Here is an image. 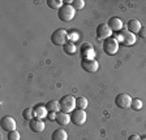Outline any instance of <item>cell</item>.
Returning <instances> with one entry per match:
<instances>
[{
    "label": "cell",
    "instance_id": "cell-1",
    "mask_svg": "<svg viewBox=\"0 0 146 140\" xmlns=\"http://www.w3.org/2000/svg\"><path fill=\"white\" fill-rule=\"evenodd\" d=\"M76 16V9L72 7V4H64L58 12L59 20L64 22H70Z\"/></svg>",
    "mask_w": 146,
    "mask_h": 140
},
{
    "label": "cell",
    "instance_id": "cell-2",
    "mask_svg": "<svg viewBox=\"0 0 146 140\" xmlns=\"http://www.w3.org/2000/svg\"><path fill=\"white\" fill-rule=\"evenodd\" d=\"M113 38H115L119 43L125 44L127 47L133 46L134 43H136V39H137L136 35H134V34H132L131 31H128V30H121L120 33H116Z\"/></svg>",
    "mask_w": 146,
    "mask_h": 140
},
{
    "label": "cell",
    "instance_id": "cell-3",
    "mask_svg": "<svg viewBox=\"0 0 146 140\" xmlns=\"http://www.w3.org/2000/svg\"><path fill=\"white\" fill-rule=\"evenodd\" d=\"M76 108V97L72 96V95H67V96H63L60 100V112L64 113H72Z\"/></svg>",
    "mask_w": 146,
    "mask_h": 140
},
{
    "label": "cell",
    "instance_id": "cell-4",
    "mask_svg": "<svg viewBox=\"0 0 146 140\" xmlns=\"http://www.w3.org/2000/svg\"><path fill=\"white\" fill-rule=\"evenodd\" d=\"M51 42L55 46H65L68 43V31L64 29H58L55 30L51 35Z\"/></svg>",
    "mask_w": 146,
    "mask_h": 140
},
{
    "label": "cell",
    "instance_id": "cell-5",
    "mask_svg": "<svg viewBox=\"0 0 146 140\" xmlns=\"http://www.w3.org/2000/svg\"><path fill=\"white\" fill-rule=\"evenodd\" d=\"M103 51L106 52L108 56H113L117 53L119 51V42L115 38H108L103 42Z\"/></svg>",
    "mask_w": 146,
    "mask_h": 140
},
{
    "label": "cell",
    "instance_id": "cell-6",
    "mask_svg": "<svg viewBox=\"0 0 146 140\" xmlns=\"http://www.w3.org/2000/svg\"><path fill=\"white\" fill-rule=\"evenodd\" d=\"M86 118H88V116H86V112H85V110L74 109L72 113H70V121H72L76 126L85 125Z\"/></svg>",
    "mask_w": 146,
    "mask_h": 140
},
{
    "label": "cell",
    "instance_id": "cell-7",
    "mask_svg": "<svg viewBox=\"0 0 146 140\" xmlns=\"http://www.w3.org/2000/svg\"><path fill=\"white\" fill-rule=\"evenodd\" d=\"M132 100L133 99L128 94H119L115 99V104H116V107L120 108V109H128L132 105Z\"/></svg>",
    "mask_w": 146,
    "mask_h": 140
},
{
    "label": "cell",
    "instance_id": "cell-8",
    "mask_svg": "<svg viewBox=\"0 0 146 140\" xmlns=\"http://www.w3.org/2000/svg\"><path fill=\"white\" fill-rule=\"evenodd\" d=\"M80 52H81L82 60H95V49L90 43H84Z\"/></svg>",
    "mask_w": 146,
    "mask_h": 140
},
{
    "label": "cell",
    "instance_id": "cell-9",
    "mask_svg": "<svg viewBox=\"0 0 146 140\" xmlns=\"http://www.w3.org/2000/svg\"><path fill=\"white\" fill-rule=\"evenodd\" d=\"M97 38L99 40H106L108 38H112V30L110 29L107 24H100L97 27Z\"/></svg>",
    "mask_w": 146,
    "mask_h": 140
},
{
    "label": "cell",
    "instance_id": "cell-10",
    "mask_svg": "<svg viewBox=\"0 0 146 140\" xmlns=\"http://www.w3.org/2000/svg\"><path fill=\"white\" fill-rule=\"evenodd\" d=\"M0 126L4 131L7 132H11V131H15L16 127H17V123H16L15 118L12 116H4L0 121Z\"/></svg>",
    "mask_w": 146,
    "mask_h": 140
},
{
    "label": "cell",
    "instance_id": "cell-11",
    "mask_svg": "<svg viewBox=\"0 0 146 140\" xmlns=\"http://www.w3.org/2000/svg\"><path fill=\"white\" fill-rule=\"evenodd\" d=\"M81 67L88 73H95L99 69V64H98L97 60H82Z\"/></svg>",
    "mask_w": 146,
    "mask_h": 140
},
{
    "label": "cell",
    "instance_id": "cell-12",
    "mask_svg": "<svg viewBox=\"0 0 146 140\" xmlns=\"http://www.w3.org/2000/svg\"><path fill=\"white\" fill-rule=\"evenodd\" d=\"M29 127H30V130L34 131V132H43L46 128V125L42 119L34 118V119H31V121H29Z\"/></svg>",
    "mask_w": 146,
    "mask_h": 140
},
{
    "label": "cell",
    "instance_id": "cell-13",
    "mask_svg": "<svg viewBox=\"0 0 146 140\" xmlns=\"http://www.w3.org/2000/svg\"><path fill=\"white\" fill-rule=\"evenodd\" d=\"M107 25L110 26V29L112 30V33H120L123 29V21L117 17H111L107 22Z\"/></svg>",
    "mask_w": 146,
    "mask_h": 140
},
{
    "label": "cell",
    "instance_id": "cell-14",
    "mask_svg": "<svg viewBox=\"0 0 146 140\" xmlns=\"http://www.w3.org/2000/svg\"><path fill=\"white\" fill-rule=\"evenodd\" d=\"M141 27H142V25H141V22L138 21L137 18H133V20H129L127 24V30L131 31L132 34H138L141 30Z\"/></svg>",
    "mask_w": 146,
    "mask_h": 140
},
{
    "label": "cell",
    "instance_id": "cell-15",
    "mask_svg": "<svg viewBox=\"0 0 146 140\" xmlns=\"http://www.w3.org/2000/svg\"><path fill=\"white\" fill-rule=\"evenodd\" d=\"M33 112H34V118L36 119L47 118V116H48V110H47L46 105H36L33 109Z\"/></svg>",
    "mask_w": 146,
    "mask_h": 140
},
{
    "label": "cell",
    "instance_id": "cell-16",
    "mask_svg": "<svg viewBox=\"0 0 146 140\" xmlns=\"http://www.w3.org/2000/svg\"><path fill=\"white\" fill-rule=\"evenodd\" d=\"M56 123H58L59 126H67L70 121V114H68V113H64V112H59L58 114H56Z\"/></svg>",
    "mask_w": 146,
    "mask_h": 140
},
{
    "label": "cell",
    "instance_id": "cell-17",
    "mask_svg": "<svg viewBox=\"0 0 146 140\" xmlns=\"http://www.w3.org/2000/svg\"><path fill=\"white\" fill-rule=\"evenodd\" d=\"M51 140H68V134L67 131L63 128H58L55 130L51 135Z\"/></svg>",
    "mask_w": 146,
    "mask_h": 140
},
{
    "label": "cell",
    "instance_id": "cell-18",
    "mask_svg": "<svg viewBox=\"0 0 146 140\" xmlns=\"http://www.w3.org/2000/svg\"><path fill=\"white\" fill-rule=\"evenodd\" d=\"M46 108H47V110H48V112L59 113V112H60V101L50 100L48 103L46 104Z\"/></svg>",
    "mask_w": 146,
    "mask_h": 140
},
{
    "label": "cell",
    "instance_id": "cell-19",
    "mask_svg": "<svg viewBox=\"0 0 146 140\" xmlns=\"http://www.w3.org/2000/svg\"><path fill=\"white\" fill-rule=\"evenodd\" d=\"M88 99L86 97H76V108L81 110H85L88 108Z\"/></svg>",
    "mask_w": 146,
    "mask_h": 140
},
{
    "label": "cell",
    "instance_id": "cell-20",
    "mask_svg": "<svg viewBox=\"0 0 146 140\" xmlns=\"http://www.w3.org/2000/svg\"><path fill=\"white\" fill-rule=\"evenodd\" d=\"M63 49H64V52H65L67 55H74V53H76V51H77L76 46H74V43H70V42H68L67 44L63 47Z\"/></svg>",
    "mask_w": 146,
    "mask_h": 140
},
{
    "label": "cell",
    "instance_id": "cell-21",
    "mask_svg": "<svg viewBox=\"0 0 146 140\" xmlns=\"http://www.w3.org/2000/svg\"><path fill=\"white\" fill-rule=\"evenodd\" d=\"M47 5L51 9H60L61 7L64 5V3L61 0H47Z\"/></svg>",
    "mask_w": 146,
    "mask_h": 140
},
{
    "label": "cell",
    "instance_id": "cell-22",
    "mask_svg": "<svg viewBox=\"0 0 146 140\" xmlns=\"http://www.w3.org/2000/svg\"><path fill=\"white\" fill-rule=\"evenodd\" d=\"M22 117H24V119H26V121H31V119H34V112L31 108H26V109L22 112Z\"/></svg>",
    "mask_w": 146,
    "mask_h": 140
},
{
    "label": "cell",
    "instance_id": "cell-23",
    "mask_svg": "<svg viewBox=\"0 0 146 140\" xmlns=\"http://www.w3.org/2000/svg\"><path fill=\"white\" fill-rule=\"evenodd\" d=\"M78 39H80V34L77 33V31H69L68 33V42H70V43H76V42H78Z\"/></svg>",
    "mask_w": 146,
    "mask_h": 140
},
{
    "label": "cell",
    "instance_id": "cell-24",
    "mask_svg": "<svg viewBox=\"0 0 146 140\" xmlns=\"http://www.w3.org/2000/svg\"><path fill=\"white\" fill-rule=\"evenodd\" d=\"M70 4H72V7L76 10H81V9H84V7H85V1H84V0H73Z\"/></svg>",
    "mask_w": 146,
    "mask_h": 140
},
{
    "label": "cell",
    "instance_id": "cell-25",
    "mask_svg": "<svg viewBox=\"0 0 146 140\" xmlns=\"http://www.w3.org/2000/svg\"><path fill=\"white\" fill-rule=\"evenodd\" d=\"M142 101L140 100V99H133V100H132V105H131V108L133 110H141L142 109Z\"/></svg>",
    "mask_w": 146,
    "mask_h": 140
},
{
    "label": "cell",
    "instance_id": "cell-26",
    "mask_svg": "<svg viewBox=\"0 0 146 140\" xmlns=\"http://www.w3.org/2000/svg\"><path fill=\"white\" fill-rule=\"evenodd\" d=\"M20 139H21V135H20V132L17 130L8 132V140H20Z\"/></svg>",
    "mask_w": 146,
    "mask_h": 140
},
{
    "label": "cell",
    "instance_id": "cell-27",
    "mask_svg": "<svg viewBox=\"0 0 146 140\" xmlns=\"http://www.w3.org/2000/svg\"><path fill=\"white\" fill-rule=\"evenodd\" d=\"M56 114H58V113H55V112H48V116H47L48 121H51V122L56 121Z\"/></svg>",
    "mask_w": 146,
    "mask_h": 140
},
{
    "label": "cell",
    "instance_id": "cell-28",
    "mask_svg": "<svg viewBox=\"0 0 146 140\" xmlns=\"http://www.w3.org/2000/svg\"><path fill=\"white\" fill-rule=\"evenodd\" d=\"M138 35H140L142 39H146V26H142L140 30V33H138Z\"/></svg>",
    "mask_w": 146,
    "mask_h": 140
},
{
    "label": "cell",
    "instance_id": "cell-29",
    "mask_svg": "<svg viewBox=\"0 0 146 140\" xmlns=\"http://www.w3.org/2000/svg\"><path fill=\"white\" fill-rule=\"evenodd\" d=\"M128 140H141V137H140V136H138V135L133 134V135H131V136L128 137Z\"/></svg>",
    "mask_w": 146,
    "mask_h": 140
},
{
    "label": "cell",
    "instance_id": "cell-30",
    "mask_svg": "<svg viewBox=\"0 0 146 140\" xmlns=\"http://www.w3.org/2000/svg\"><path fill=\"white\" fill-rule=\"evenodd\" d=\"M141 140H146V137H143V139H141Z\"/></svg>",
    "mask_w": 146,
    "mask_h": 140
}]
</instances>
